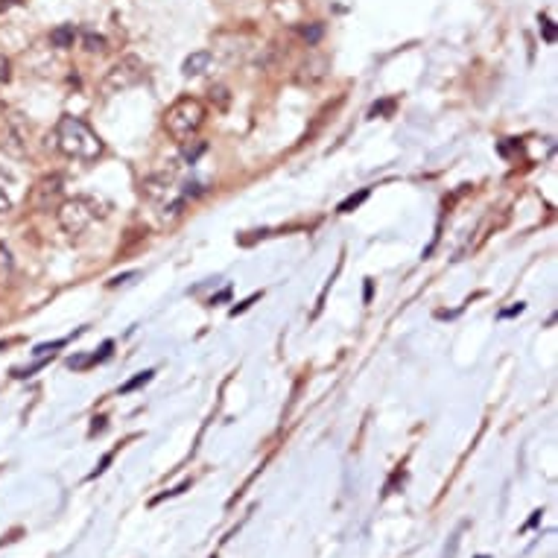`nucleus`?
Segmentation results:
<instances>
[{
    "label": "nucleus",
    "instance_id": "f257e3e1",
    "mask_svg": "<svg viewBox=\"0 0 558 558\" xmlns=\"http://www.w3.org/2000/svg\"><path fill=\"white\" fill-rule=\"evenodd\" d=\"M56 144L67 158L76 161H94L103 155V137L96 135L82 117L65 115L56 123Z\"/></svg>",
    "mask_w": 558,
    "mask_h": 558
},
{
    "label": "nucleus",
    "instance_id": "f03ea898",
    "mask_svg": "<svg viewBox=\"0 0 558 558\" xmlns=\"http://www.w3.org/2000/svg\"><path fill=\"white\" fill-rule=\"evenodd\" d=\"M202 123H205V105L199 100H193V96H181L164 115V126L178 144H187L190 137H196Z\"/></svg>",
    "mask_w": 558,
    "mask_h": 558
},
{
    "label": "nucleus",
    "instance_id": "7ed1b4c3",
    "mask_svg": "<svg viewBox=\"0 0 558 558\" xmlns=\"http://www.w3.org/2000/svg\"><path fill=\"white\" fill-rule=\"evenodd\" d=\"M100 214L103 211H100V202H96V199H91V196H74V199H65L59 205V226H62L65 234L79 237Z\"/></svg>",
    "mask_w": 558,
    "mask_h": 558
},
{
    "label": "nucleus",
    "instance_id": "20e7f679",
    "mask_svg": "<svg viewBox=\"0 0 558 558\" xmlns=\"http://www.w3.org/2000/svg\"><path fill=\"white\" fill-rule=\"evenodd\" d=\"M144 79V62L137 56H123V59L111 67L105 82H103V94H120L135 88L137 82Z\"/></svg>",
    "mask_w": 558,
    "mask_h": 558
},
{
    "label": "nucleus",
    "instance_id": "39448f33",
    "mask_svg": "<svg viewBox=\"0 0 558 558\" xmlns=\"http://www.w3.org/2000/svg\"><path fill=\"white\" fill-rule=\"evenodd\" d=\"M3 152L9 155L21 158L26 152V123L21 120V115H9L6 123H3V141H0Z\"/></svg>",
    "mask_w": 558,
    "mask_h": 558
},
{
    "label": "nucleus",
    "instance_id": "423d86ee",
    "mask_svg": "<svg viewBox=\"0 0 558 558\" xmlns=\"http://www.w3.org/2000/svg\"><path fill=\"white\" fill-rule=\"evenodd\" d=\"M211 65H214V56L208 50H196V53H190L187 59L181 62V74H185L187 79H193V76H202L205 71H211Z\"/></svg>",
    "mask_w": 558,
    "mask_h": 558
},
{
    "label": "nucleus",
    "instance_id": "0eeeda50",
    "mask_svg": "<svg viewBox=\"0 0 558 558\" xmlns=\"http://www.w3.org/2000/svg\"><path fill=\"white\" fill-rule=\"evenodd\" d=\"M59 185H62V178H59V176L44 178V181H41V185L35 187V193H33V205H35V208H47L50 199L59 196V190H62Z\"/></svg>",
    "mask_w": 558,
    "mask_h": 558
},
{
    "label": "nucleus",
    "instance_id": "6e6552de",
    "mask_svg": "<svg viewBox=\"0 0 558 558\" xmlns=\"http://www.w3.org/2000/svg\"><path fill=\"white\" fill-rule=\"evenodd\" d=\"M74 41H76V26H74V24H59V26H56V30L50 33V44L59 47V50L74 47Z\"/></svg>",
    "mask_w": 558,
    "mask_h": 558
},
{
    "label": "nucleus",
    "instance_id": "1a4fd4ad",
    "mask_svg": "<svg viewBox=\"0 0 558 558\" xmlns=\"http://www.w3.org/2000/svg\"><path fill=\"white\" fill-rule=\"evenodd\" d=\"M170 181H173V176H152L144 181V193L149 199H161V196H167V190H170Z\"/></svg>",
    "mask_w": 558,
    "mask_h": 558
},
{
    "label": "nucleus",
    "instance_id": "9d476101",
    "mask_svg": "<svg viewBox=\"0 0 558 558\" xmlns=\"http://www.w3.org/2000/svg\"><path fill=\"white\" fill-rule=\"evenodd\" d=\"M12 187H15V178L9 170L0 167V214H6L12 208Z\"/></svg>",
    "mask_w": 558,
    "mask_h": 558
},
{
    "label": "nucleus",
    "instance_id": "9b49d317",
    "mask_svg": "<svg viewBox=\"0 0 558 558\" xmlns=\"http://www.w3.org/2000/svg\"><path fill=\"white\" fill-rule=\"evenodd\" d=\"M366 199H369V187H362L360 193H354V196H348V199L339 205V214H351L354 208H360V205L366 202Z\"/></svg>",
    "mask_w": 558,
    "mask_h": 558
},
{
    "label": "nucleus",
    "instance_id": "f8f14e48",
    "mask_svg": "<svg viewBox=\"0 0 558 558\" xmlns=\"http://www.w3.org/2000/svg\"><path fill=\"white\" fill-rule=\"evenodd\" d=\"M152 374H155V371H141V374H135V378H132L129 383H123V386H120V392H123V395H126V392H135L137 386H144V383L152 380Z\"/></svg>",
    "mask_w": 558,
    "mask_h": 558
},
{
    "label": "nucleus",
    "instance_id": "ddd939ff",
    "mask_svg": "<svg viewBox=\"0 0 558 558\" xmlns=\"http://www.w3.org/2000/svg\"><path fill=\"white\" fill-rule=\"evenodd\" d=\"M82 44H85L88 53H103V50H105V38H103V35H96V33H85Z\"/></svg>",
    "mask_w": 558,
    "mask_h": 558
},
{
    "label": "nucleus",
    "instance_id": "4468645a",
    "mask_svg": "<svg viewBox=\"0 0 558 558\" xmlns=\"http://www.w3.org/2000/svg\"><path fill=\"white\" fill-rule=\"evenodd\" d=\"M541 30H543V41H547V44H552V41H555V24H552V18L541 15Z\"/></svg>",
    "mask_w": 558,
    "mask_h": 558
},
{
    "label": "nucleus",
    "instance_id": "2eb2a0df",
    "mask_svg": "<svg viewBox=\"0 0 558 558\" xmlns=\"http://www.w3.org/2000/svg\"><path fill=\"white\" fill-rule=\"evenodd\" d=\"M301 33H304V38L310 41V44H316V41L322 38V33H325V30H322V24H313V26H304Z\"/></svg>",
    "mask_w": 558,
    "mask_h": 558
},
{
    "label": "nucleus",
    "instance_id": "dca6fc26",
    "mask_svg": "<svg viewBox=\"0 0 558 558\" xmlns=\"http://www.w3.org/2000/svg\"><path fill=\"white\" fill-rule=\"evenodd\" d=\"M202 152H205V144H196L193 149H187V152H185V161H187V164H196V158L202 155Z\"/></svg>",
    "mask_w": 558,
    "mask_h": 558
},
{
    "label": "nucleus",
    "instance_id": "f3484780",
    "mask_svg": "<svg viewBox=\"0 0 558 558\" xmlns=\"http://www.w3.org/2000/svg\"><path fill=\"white\" fill-rule=\"evenodd\" d=\"M392 105H395L392 100H383L380 105H374V108H371V117H378V115H386V111H392Z\"/></svg>",
    "mask_w": 558,
    "mask_h": 558
},
{
    "label": "nucleus",
    "instance_id": "a211bd4d",
    "mask_svg": "<svg viewBox=\"0 0 558 558\" xmlns=\"http://www.w3.org/2000/svg\"><path fill=\"white\" fill-rule=\"evenodd\" d=\"M21 0H0V12H6V9H12V6H18Z\"/></svg>",
    "mask_w": 558,
    "mask_h": 558
},
{
    "label": "nucleus",
    "instance_id": "6ab92c4d",
    "mask_svg": "<svg viewBox=\"0 0 558 558\" xmlns=\"http://www.w3.org/2000/svg\"><path fill=\"white\" fill-rule=\"evenodd\" d=\"M518 313H523V304H514L509 310H503V316H518Z\"/></svg>",
    "mask_w": 558,
    "mask_h": 558
},
{
    "label": "nucleus",
    "instance_id": "aec40b11",
    "mask_svg": "<svg viewBox=\"0 0 558 558\" xmlns=\"http://www.w3.org/2000/svg\"><path fill=\"white\" fill-rule=\"evenodd\" d=\"M6 67H9V62L3 59V62H0V79H3V82L9 79V71H6Z\"/></svg>",
    "mask_w": 558,
    "mask_h": 558
}]
</instances>
